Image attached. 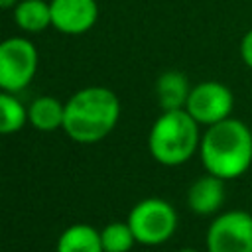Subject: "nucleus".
<instances>
[{"label": "nucleus", "mask_w": 252, "mask_h": 252, "mask_svg": "<svg viewBox=\"0 0 252 252\" xmlns=\"http://www.w3.org/2000/svg\"><path fill=\"white\" fill-rule=\"evenodd\" d=\"M199 158L207 173L224 181L238 179L252 165V130L240 118L207 126L201 134Z\"/></svg>", "instance_id": "obj_1"}, {"label": "nucleus", "mask_w": 252, "mask_h": 252, "mask_svg": "<svg viewBox=\"0 0 252 252\" xmlns=\"http://www.w3.org/2000/svg\"><path fill=\"white\" fill-rule=\"evenodd\" d=\"M120 118V100L106 87H85L65 102L63 130L79 144L106 138Z\"/></svg>", "instance_id": "obj_2"}, {"label": "nucleus", "mask_w": 252, "mask_h": 252, "mask_svg": "<svg viewBox=\"0 0 252 252\" xmlns=\"http://www.w3.org/2000/svg\"><path fill=\"white\" fill-rule=\"evenodd\" d=\"M201 126L191 114L181 110H161L148 134V150L152 158L167 167L181 165L199 154Z\"/></svg>", "instance_id": "obj_3"}, {"label": "nucleus", "mask_w": 252, "mask_h": 252, "mask_svg": "<svg viewBox=\"0 0 252 252\" xmlns=\"http://www.w3.org/2000/svg\"><path fill=\"white\" fill-rule=\"evenodd\" d=\"M126 222L130 224L136 242L158 246L173 236L177 228V213L165 199L148 197L132 207Z\"/></svg>", "instance_id": "obj_4"}, {"label": "nucleus", "mask_w": 252, "mask_h": 252, "mask_svg": "<svg viewBox=\"0 0 252 252\" xmlns=\"http://www.w3.org/2000/svg\"><path fill=\"white\" fill-rule=\"evenodd\" d=\"M37 49L28 37H8L0 41V91L20 93L35 77Z\"/></svg>", "instance_id": "obj_5"}, {"label": "nucleus", "mask_w": 252, "mask_h": 252, "mask_svg": "<svg viewBox=\"0 0 252 252\" xmlns=\"http://www.w3.org/2000/svg\"><path fill=\"white\" fill-rule=\"evenodd\" d=\"M205 244L207 252H252V213L232 209L215 215Z\"/></svg>", "instance_id": "obj_6"}, {"label": "nucleus", "mask_w": 252, "mask_h": 252, "mask_svg": "<svg viewBox=\"0 0 252 252\" xmlns=\"http://www.w3.org/2000/svg\"><path fill=\"white\" fill-rule=\"evenodd\" d=\"M234 108L232 91L220 81H201L191 87L185 110L199 126H213L220 120L230 118Z\"/></svg>", "instance_id": "obj_7"}, {"label": "nucleus", "mask_w": 252, "mask_h": 252, "mask_svg": "<svg viewBox=\"0 0 252 252\" xmlns=\"http://www.w3.org/2000/svg\"><path fill=\"white\" fill-rule=\"evenodd\" d=\"M51 26L67 35L89 32L98 18L96 0H49Z\"/></svg>", "instance_id": "obj_8"}, {"label": "nucleus", "mask_w": 252, "mask_h": 252, "mask_svg": "<svg viewBox=\"0 0 252 252\" xmlns=\"http://www.w3.org/2000/svg\"><path fill=\"white\" fill-rule=\"evenodd\" d=\"M226 199V189H224V179L205 173L197 177L189 191H187V207L191 213L199 217H213L217 215Z\"/></svg>", "instance_id": "obj_9"}, {"label": "nucleus", "mask_w": 252, "mask_h": 252, "mask_svg": "<svg viewBox=\"0 0 252 252\" xmlns=\"http://www.w3.org/2000/svg\"><path fill=\"white\" fill-rule=\"evenodd\" d=\"M191 87L181 71H165L156 81V98L161 110H181L187 104Z\"/></svg>", "instance_id": "obj_10"}, {"label": "nucleus", "mask_w": 252, "mask_h": 252, "mask_svg": "<svg viewBox=\"0 0 252 252\" xmlns=\"http://www.w3.org/2000/svg\"><path fill=\"white\" fill-rule=\"evenodd\" d=\"M65 104L55 96H37L28 106V122L39 132H55L63 128Z\"/></svg>", "instance_id": "obj_11"}, {"label": "nucleus", "mask_w": 252, "mask_h": 252, "mask_svg": "<svg viewBox=\"0 0 252 252\" xmlns=\"http://www.w3.org/2000/svg\"><path fill=\"white\" fill-rule=\"evenodd\" d=\"M55 252H104L100 232L85 222L71 224L59 234Z\"/></svg>", "instance_id": "obj_12"}, {"label": "nucleus", "mask_w": 252, "mask_h": 252, "mask_svg": "<svg viewBox=\"0 0 252 252\" xmlns=\"http://www.w3.org/2000/svg\"><path fill=\"white\" fill-rule=\"evenodd\" d=\"M14 22L20 30L39 33L51 26V8L45 0H20L14 6Z\"/></svg>", "instance_id": "obj_13"}, {"label": "nucleus", "mask_w": 252, "mask_h": 252, "mask_svg": "<svg viewBox=\"0 0 252 252\" xmlns=\"http://www.w3.org/2000/svg\"><path fill=\"white\" fill-rule=\"evenodd\" d=\"M28 122V108L16 94L0 91V134H14Z\"/></svg>", "instance_id": "obj_14"}, {"label": "nucleus", "mask_w": 252, "mask_h": 252, "mask_svg": "<svg viewBox=\"0 0 252 252\" xmlns=\"http://www.w3.org/2000/svg\"><path fill=\"white\" fill-rule=\"evenodd\" d=\"M100 242L104 252H130L136 238L128 222H110L100 230Z\"/></svg>", "instance_id": "obj_15"}, {"label": "nucleus", "mask_w": 252, "mask_h": 252, "mask_svg": "<svg viewBox=\"0 0 252 252\" xmlns=\"http://www.w3.org/2000/svg\"><path fill=\"white\" fill-rule=\"evenodd\" d=\"M240 59L248 69H252V28L240 39Z\"/></svg>", "instance_id": "obj_16"}, {"label": "nucleus", "mask_w": 252, "mask_h": 252, "mask_svg": "<svg viewBox=\"0 0 252 252\" xmlns=\"http://www.w3.org/2000/svg\"><path fill=\"white\" fill-rule=\"evenodd\" d=\"M20 0H0V8H14Z\"/></svg>", "instance_id": "obj_17"}, {"label": "nucleus", "mask_w": 252, "mask_h": 252, "mask_svg": "<svg viewBox=\"0 0 252 252\" xmlns=\"http://www.w3.org/2000/svg\"><path fill=\"white\" fill-rule=\"evenodd\" d=\"M177 252H199V250H195V248H181V250H177Z\"/></svg>", "instance_id": "obj_18"}]
</instances>
